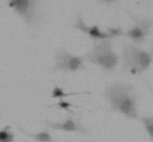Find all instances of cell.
I'll list each match as a JSON object with an SVG mask.
<instances>
[{"mask_svg":"<svg viewBox=\"0 0 153 142\" xmlns=\"http://www.w3.org/2000/svg\"><path fill=\"white\" fill-rule=\"evenodd\" d=\"M111 110L127 119H139L138 95L132 84L116 82L107 85L103 92Z\"/></svg>","mask_w":153,"mask_h":142,"instance_id":"6da1fadb","label":"cell"},{"mask_svg":"<svg viewBox=\"0 0 153 142\" xmlns=\"http://www.w3.org/2000/svg\"><path fill=\"white\" fill-rule=\"evenodd\" d=\"M152 62L149 52L139 45L130 42L123 46L121 66L123 71L133 75H140L149 69Z\"/></svg>","mask_w":153,"mask_h":142,"instance_id":"7a4b0ae2","label":"cell"},{"mask_svg":"<svg viewBox=\"0 0 153 142\" xmlns=\"http://www.w3.org/2000/svg\"><path fill=\"white\" fill-rule=\"evenodd\" d=\"M85 61L107 73L114 72L120 57L114 49L112 40H102L94 43L92 49L83 56Z\"/></svg>","mask_w":153,"mask_h":142,"instance_id":"3957f363","label":"cell"},{"mask_svg":"<svg viewBox=\"0 0 153 142\" xmlns=\"http://www.w3.org/2000/svg\"><path fill=\"white\" fill-rule=\"evenodd\" d=\"M7 5L31 31H37L43 19L41 0H7Z\"/></svg>","mask_w":153,"mask_h":142,"instance_id":"277c9868","label":"cell"},{"mask_svg":"<svg viewBox=\"0 0 153 142\" xmlns=\"http://www.w3.org/2000/svg\"><path fill=\"white\" fill-rule=\"evenodd\" d=\"M54 60L55 63L51 68L52 73H75L86 69L83 56L73 54L64 48L57 49Z\"/></svg>","mask_w":153,"mask_h":142,"instance_id":"5b68a950","label":"cell"},{"mask_svg":"<svg viewBox=\"0 0 153 142\" xmlns=\"http://www.w3.org/2000/svg\"><path fill=\"white\" fill-rule=\"evenodd\" d=\"M133 25L131 28L124 32L123 37L131 40V43L141 45L146 42L153 28V19L148 17H137L129 13Z\"/></svg>","mask_w":153,"mask_h":142,"instance_id":"8992f818","label":"cell"},{"mask_svg":"<svg viewBox=\"0 0 153 142\" xmlns=\"http://www.w3.org/2000/svg\"><path fill=\"white\" fill-rule=\"evenodd\" d=\"M43 124L46 128L55 131H63L67 132L80 133L85 137L91 136V130L82 124L81 119L79 117L69 115L65 119L61 121H52L46 119Z\"/></svg>","mask_w":153,"mask_h":142,"instance_id":"52a82bcc","label":"cell"},{"mask_svg":"<svg viewBox=\"0 0 153 142\" xmlns=\"http://www.w3.org/2000/svg\"><path fill=\"white\" fill-rule=\"evenodd\" d=\"M72 28L83 32L90 38L92 39L94 42L102 40H113L111 36L107 31H102L98 25H94L92 26H89L86 25L84 21L83 16L81 13L77 15L76 23L72 26Z\"/></svg>","mask_w":153,"mask_h":142,"instance_id":"ba28073f","label":"cell"},{"mask_svg":"<svg viewBox=\"0 0 153 142\" xmlns=\"http://www.w3.org/2000/svg\"><path fill=\"white\" fill-rule=\"evenodd\" d=\"M19 130L22 134L32 138L36 142H55L53 137L52 136V135H51V133L48 129H43L40 132H34V133L28 132V131L25 130L22 128H19Z\"/></svg>","mask_w":153,"mask_h":142,"instance_id":"9c48e42d","label":"cell"},{"mask_svg":"<svg viewBox=\"0 0 153 142\" xmlns=\"http://www.w3.org/2000/svg\"><path fill=\"white\" fill-rule=\"evenodd\" d=\"M88 92H65L63 88L60 87L58 86H55L52 91L51 94V98L54 99H64L65 98L70 96H74V95H85V94H89Z\"/></svg>","mask_w":153,"mask_h":142,"instance_id":"30bf717a","label":"cell"},{"mask_svg":"<svg viewBox=\"0 0 153 142\" xmlns=\"http://www.w3.org/2000/svg\"><path fill=\"white\" fill-rule=\"evenodd\" d=\"M151 142H153V116H144L139 118Z\"/></svg>","mask_w":153,"mask_h":142,"instance_id":"8fae6325","label":"cell"},{"mask_svg":"<svg viewBox=\"0 0 153 142\" xmlns=\"http://www.w3.org/2000/svg\"><path fill=\"white\" fill-rule=\"evenodd\" d=\"M14 140L15 135L9 125L0 129V142H13Z\"/></svg>","mask_w":153,"mask_h":142,"instance_id":"7c38bea8","label":"cell"},{"mask_svg":"<svg viewBox=\"0 0 153 142\" xmlns=\"http://www.w3.org/2000/svg\"><path fill=\"white\" fill-rule=\"evenodd\" d=\"M76 106L73 105L71 103L68 102V101H65L64 99L59 100L58 102H57L56 104H54L52 106V107H57V109H59V110H63L64 111L67 112L70 115L73 116H76V113L73 110H72V107H75Z\"/></svg>","mask_w":153,"mask_h":142,"instance_id":"4fadbf2b","label":"cell"},{"mask_svg":"<svg viewBox=\"0 0 153 142\" xmlns=\"http://www.w3.org/2000/svg\"><path fill=\"white\" fill-rule=\"evenodd\" d=\"M107 32L111 36L112 39L119 37H123L125 31L120 27H111L107 29Z\"/></svg>","mask_w":153,"mask_h":142,"instance_id":"5bb4252c","label":"cell"},{"mask_svg":"<svg viewBox=\"0 0 153 142\" xmlns=\"http://www.w3.org/2000/svg\"><path fill=\"white\" fill-rule=\"evenodd\" d=\"M99 1L102 3H104V4H112V3L117 2L118 0H99Z\"/></svg>","mask_w":153,"mask_h":142,"instance_id":"9a60e30c","label":"cell"},{"mask_svg":"<svg viewBox=\"0 0 153 142\" xmlns=\"http://www.w3.org/2000/svg\"><path fill=\"white\" fill-rule=\"evenodd\" d=\"M149 53H150V55H151V57H152V59L153 61V44H152V47H151V50H150V52H149Z\"/></svg>","mask_w":153,"mask_h":142,"instance_id":"2e32d148","label":"cell"}]
</instances>
